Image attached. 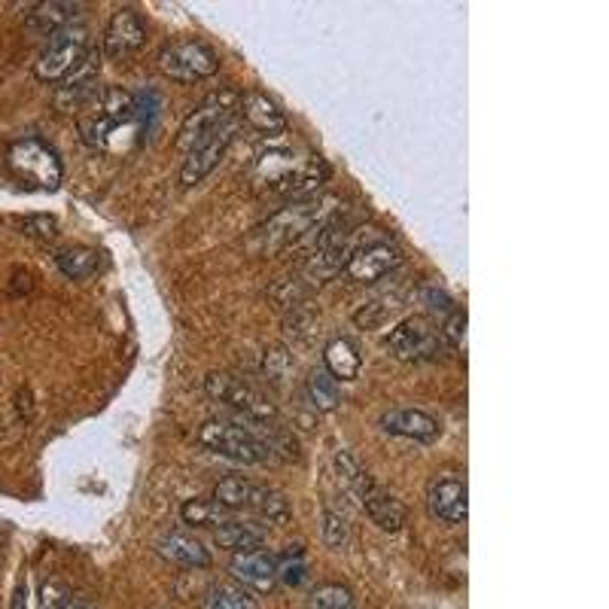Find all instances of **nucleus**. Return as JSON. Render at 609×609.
I'll use <instances>...</instances> for the list:
<instances>
[{
    "mask_svg": "<svg viewBox=\"0 0 609 609\" xmlns=\"http://www.w3.org/2000/svg\"><path fill=\"white\" fill-rule=\"evenodd\" d=\"M329 177V168L320 156L314 153H298L290 147H271L262 150L254 165V186L269 192V196H293V199H312L324 180Z\"/></svg>",
    "mask_w": 609,
    "mask_h": 609,
    "instance_id": "f257e3e1",
    "label": "nucleus"
},
{
    "mask_svg": "<svg viewBox=\"0 0 609 609\" xmlns=\"http://www.w3.org/2000/svg\"><path fill=\"white\" fill-rule=\"evenodd\" d=\"M332 213H336V199H326V196L293 201V204H286L278 213H271L269 220L256 229V250L259 254L286 250L290 244H298L302 238H308V235H317Z\"/></svg>",
    "mask_w": 609,
    "mask_h": 609,
    "instance_id": "f03ea898",
    "label": "nucleus"
},
{
    "mask_svg": "<svg viewBox=\"0 0 609 609\" xmlns=\"http://www.w3.org/2000/svg\"><path fill=\"white\" fill-rule=\"evenodd\" d=\"M269 424H254L250 426L238 424V421H226V418H213L208 424L199 426L196 442L204 452L229 457L235 464H266L278 452V442L266 440L262 430Z\"/></svg>",
    "mask_w": 609,
    "mask_h": 609,
    "instance_id": "7ed1b4c3",
    "label": "nucleus"
},
{
    "mask_svg": "<svg viewBox=\"0 0 609 609\" xmlns=\"http://www.w3.org/2000/svg\"><path fill=\"white\" fill-rule=\"evenodd\" d=\"M138 104L126 89H101L98 101L92 104V114L80 116V134L95 150H114L116 138H126L138 131Z\"/></svg>",
    "mask_w": 609,
    "mask_h": 609,
    "instance_id": "20e7f679",
    "label": "nucleus"
},
{
    "mask_svg": "<svg viewBox=\"0 0 609 609\" xmlns=\"http://www.w3.org/2000/svg\"><path fill=\"white\" fill-rule=\"evenodd\" d=\"M213 503L223 506L226 512H250V515H259L266 522H278V525L290 522V515H293L281 491H274L269 484L250 482L244 476H229L216 484Z\"/></svg>",
    "mask_w": 609,
    "mask_h": 609,
    "instance_id": "39448f33",
    "label": "nucleus"
},
{
    "mask_svg": "<svg viewBox=\"0 0 609 609\" xmlns=\"http://www.w3.org/2000/svg\"><path fill=\"white\" fill-rule=\"evenodd\" d=\"M85 56H89V31L83 25H68L49 34V40L34 61V77L40 83L58 85L68 73L80 68Z\"/></svg>",
    "mask_w": 609,
    "mask_h": 609,
    "instance_id": "423d86ee",
    "label": "nucleus"
},
{
    "mask_svg": "<svg viewBox=\"0 0 609 609\" xmlns=\"http://www.w3.org/2000/svg\"><path fill=\"white\" fill-rule=\"evenodd\" d=\"M7 165L22 184L37 186V189H58L61 184V159L58 153L40 138H22L7 150Z\"/></svg>",
    "mask_w": 609,
    "mask_h": 609,
    "instance_id": "0eeeda50",
    "label": "nucleus"
},
{
    "mask_svg": "<svg viewBox=\"0 0 609 609\" xmlns=\"http://www.w3.org/2000/svg\"><path fill=\"white\" fill-rule=\"evenodd\" d=\"M159 71L174 83H201L220 71V56L201 40H174L159 52Z\"/></svg>",
    "mask_w": 609,
    "mask_h": 609,
    "instance_id": "6e6552de",
    "label": "nucleus"
},
{
    "mask_svg": "<svg viewBox=\"0 0 609 609\" xmlns=\"http://www.w3.org/2000/svg\"><path fill=\"white\" fill-rule=\"evenodd\" d=\"M204 390H208V397L223 402L229 409H235L247 421H254V424H274L278 421V406L266 394H259L256 387L242 382V378L213 372V375L204 378Z\"/></svg>",
    "mask_w": 609,
    "mask_h": 609,
    "instance_id": "1a4fd4ad",
    "label": "nucleus"
},
{
    "mask_svg": "<svg viewBox=\"0 0 609 609\" xmlns=\"http://www.w3.org/2000/svg\"><path fill=\"white\" fill-rule=\"evenodd\" d=\"M384 348L390 356H397L402 363H424V360H440L448 344L442 339L436 326L424 320V317H409L399 326L390 329V336L384 339Z\"/></svg>",
    "mask_w": 609,
    "mask_h": 609,
    "instance_id": "9d476101",
    "label": "nucleus"
},
{
    "mask_svg": "<svg viewBox=\"0 0 609 609\" xmlns=\"http://www.w3.org/2000/svg\"><path fill=\"white\" fill-rule=\"evenodd\" d=\"M238 104H242V95L235 89H220L208 98L201 101L199 107L192 114L186 116L184 126H180V134H177V147L180 150H189L196 147L204 138H211L216 128H223L226 122H232L238 116Z\"/></svg>",
    "mask_w": 609,
    "mask_h": 609,
    "instance_id": "9b49d317",
    "label": "nucleus"
},
{
    "mask_svg": "<svg viewBox=\"0 0 609 609\" xmlns=\"http://www.w3.org/2000/svg\"><path fill=\"white\" fill-rule=\"evenodd\" d=\"M238 131H242V116H235L232 122H226L223 128H216L211 138H204L199 141L196 147H189L186 150V159L184 165H180V184L184 186H199L208 174H211L223 156L229 153V147L235 143L238 138Z\"/></svg>",
    "mask_w": 609,
    "mask_h": 609,
    "instance_id": "f8f14e48",
    "label": "nucleus"
},
{
    "mask_svg": "<svg viewBox=\"0 0 609 609\" xmlns=\"http://www.w3.org/2000/svg\"><path fill=\"white\" fill-rule=\"evenodd\" d=\"M98 71H101V52L92 49L89 56L80 61V68L71 71L61 83L56 85V107L61 114H83L89 110L101 95V83H98Z\"/></svg>",
    "mask_w": 609,
    "mask_h": 609,
    "instance_id": "ddd939ff",
    "label": "nucleus"
},
{
    "mask_svg": "<svg viewBox=\"0 0 609 609\" xmlns=\"http://www.w3.org/2000/svg\"><path fill=\"white\" fill-rule=\"evenodd\" d=\"M399 266H402V254H399L397 244L378 238V242L360 244L351 250L348 262H344V274L356 284H375Z\"/></svg>",
    "mask_w": 609,
    "mask_h": 609,
    "instance_id": "4468645a",
    "label": "nucleus"
},
{
    "mask_svg": "<svg viewBox=\"0 0 609 609\" xmlns=\"http://www.w3.org/2000/svg\"><path fill=\"white\" fill-rule=\"evenodd\" d=\"M426 510L433 518H440L445 525H460L469 515V491L467 479H460L457 472L436 476L426 488Z\"/></svg>",
    "mask_w": 609,
    "mask_h": 609,
    "instance_id": "2eb2a0df",
    "label": "nucleus"
},
{
    "mask_svg": "<svg viewBox=\"0 0 609 609\" xmlns=\"http://www.w3.org/2000/svg\"><path fill=\"white\" fill-rule=\"evenodd\" d=\"M147 43V25L141 13H134L131 7H122L110 15V25L104 31V52L114 61H126Z\"/></svg>",
    "mask_w": 609,
    "mask_h": 609,
    "instance_id": "dca6fc26",
    "label": "nucleus"
},
{
    "mask_svg": "<svg viewBox=\"0 0 609 609\" xmlns=\"http://www.w3.org/2000/svg\"><path fill=\"white\" fill-rule=\"evenodd\" d=\"M232 576L242 582V588H250L256 595H271L278 588V573H274V554L269 552H247L232 558Z\"/></svg>",
    "mask_w": 609,
    "mask_h": 609,
    "instance_id": "f3484780",
    "label": "nucleus"
},
{
    "mask_svg": "<svg viewBox=\"0 0 609 609\" xmlns=\"http://www.w3.org/2000/svg\"><path fill=\"white\" fill-rule=\"evenodd\" d=\"M382 430L394 433V436H406V440L418 442H436L442 436V424L421 409H390L382 414Z\"/></svg>",
    "mask_w": 609,
    "mask_h": 609,
    "instance_id": "a211bd4d",
    "label": "nucleus"
},
{
    "mask_svg": "<svg viewBox=\"0 0 609 609\" xmlns=\"http://www.w3.org/2000/svg\"><path fill=\"white\" fill-rule=\"evenodd\" d=\"M238 116H242L247 126L256 128L259 134H266V138H281L286 131L284 110L266 92H247V95H242Z\"/></svg>",
    "mask_w": 609,
    "mask_h": 609,
    "instance_id": "6ab92c4d",
    "label": "nucleus"
},
{
    "mask_svg": "<svg viewBox=\"0 0 609 609\" xmlns=\"http://www.w3.org/2000/svg\"><path fill=\"white\" fill-rule=\"evenodd\" d=\"M356 503H360V506L366 510L368 518L382 527V530H387V534H399L402 525H406V506H402L394 494H387L382 484L368 482L366 491L360 494Z\"/></svg>",
    "mask_w": 609,
    "mask_h": 609,
    "instance_id": "aec40b11",
    "label": "nucleus"
},
{
    "mask_svg": "<svg viewBox=\"0 0 609 609\" xmlns=\"http://www.w3.org/2000/svg\"><path fill=\"white\" fill-rule=\"evenodd\" d=\"M156 552L171 561V564H177V567H186V570H204L211 567V552L201 546L199 539L186 537V534H168V537H162L156 542Z\"/></svg>",
    "mask_w": 609,
    "mask_h": 609,
    "instance_id": "412c9836",
    "label": "nucleus"
},
{
    "mask_svg": "<svg viewBox=\"0 0 609 609\" xmlns=\"http://www.w3.org/2000/svg\"><path fill=\"white\" fill-rule=\"evenodd\" d=\"M266 527H259L256 522H235V518H229L226 525L216 527V546L220 549H226L232 554H247V552H259L262 549V542H266Z\"/></svg>",
    "mask_w": 609,
    "mask_h": 609,
    "instance_id": "4be33fe9",
    "label": "nucleus"
},
{
    "mask_svg": "<svg viewBox=\"0 0 609 609\" xmlns=\"http://www.w3.org/2000/svg\"><path fill=\"white\" fill-rule=\"evenodd\" d=\"M324 368L336 382H354L363 368V356L348 339H332L324 351Z\"/></svg>",
    "mask_w": 609,
    "mask_h": 609,
    "instance_id": "5701e85b",
    "label": "nucleus"
},
{
    "mask_svg": "<svg viewBox=\"0 0 609 609\" xmlns=\"http://www.w3.org/2000/svg\"><path fill=\"white\" fill-rule=\"evenodd\" d=\"M80 10V3H61V0H49V3H37L28 13V28L49 37L56 31L73 25V15Z\"/></svg>",
    "mask_w": 609,
    "mask_h": 609,
    "instance_id": "b1692460",
    "label": "nucleus"
},
{
    "mask_svg": "<svg viewBox=\"0 0 609 609\" xmlns=\"http://www.w3.org/2000/svg\"><path fill=\"white\" fill-rule=\"evenodd\" d=\"M305 399L317 411H336L341 406V387L339 382L326 372L324 366L312 368V375L305 378Z\"/></svg>",
    "mask_w": 609,
    "mask_h": 609,
    "instance_id": "393cba45",
    "label": "nucleus"
},
{
    "mask_svg": "<svg viewBox=\"0 0 609 609\" xmlns=\"http://www.w3.org/2000/svg\"><path fill=\"white\" fill-rule=\"evenodd\" d=\"M56 262L65 278L83 281V278H92L98 271L101 254L92 247H65V250H58Z\"/></svg>",
    "mask_w": 609,
    "mask_h": 609,
    "instance_id": "a878e982",
    "label": "nucleus"
},
{
    "mask_svg": "<svg viewBox=\"0 0 609 609\" xmlns=\"http://www.w3.org/2000/svg\"><path fill=\"white\" fill-rule=\"evenodd\" d=\"M332 467H336V476H339L341 488L348 491V494L360 500V494L366 491V484L372 482V476H368L366 469L356 464V457L351 452H336V460H332Z\"/></svg>",
    "mask_w": 609,
    "mask_h": 609,
    "instance_id": "bb28decb",
    "label": "nucleus"
},
{
    "mask_svg": "<svg viewBox=\"0 0 609 609\" xmlns=\"http://www.w3.org/2000/svg\"><path fill=\"white\" fill-rule=\"evenodd\" d=\"M201 609H259L256 597H250L247 588L242 585H213L211 592L204 595V607Z\"/></svg>",
    "mask_w": 609,
    "mask_h": 609,
    "instance_id": "cd10ccee",
    "label": "nucleus"
},
{
    "mask_svg": "<svg viewBox=\"0 0 609 609\" xmlns=\"http://www.w3.org/2000/svg\"><path fill=\"white\" fill-rule=\"evenodd\" d=\"M180 515H184L186 525L192 527H220L226 525L229 518H232V512H226L223 506H216L213 500H186L184 506H180Z\"/></svg>",
    "mask_w": 609,
    "mask_h": 609,
    "instance_id": "c85d7f7f",
    "label": "nucleus"
},
{
    "mask_svg": "<svg viewBox=\"0 0 609 609\" xmlns=\"http://www.w3.org/2000/svg\"><path fill=\"white\" fill-rule=\"evenodd\" d=\"M402 308V298H399V293H387V296H378V298H372V302H366L360 312L354 314V324L356 326H363V329H375V326H382V324H387L394 314Z\"/></svg>",
    "mask_w": 609,
    "mask_h": 609,
    "instance_id": "c756f323",
    "label": "nucleus"
},
{
    "mask_svg": "<svg viewBox=\"0 0 609 609\" xmlns=\"http://www.w3.org/2000/svg\"><path fill=\"white\" fill-rule=\"evenodd\" d=\"M274 573H278V582H284L290 588H298L302 582L308 579V561H305V552L298 546H290L284 554L274 558Z\"/></svg>",
    "mask_w": 609,
    "mask_h": 609,
    "instance_id": "7c9ffc66",
    "label": "nucleus"
},
{
    "mask_svg": "<svg viewBox=\"0 0 609 609\" xmlns=\"http://www.w3.org/2000/svg\"><path fill=\"white\" fill-rule=\"evenodd\" d=\"M305 609H356V600L351 595V588L329 582V585L314 588V595L308 597V607Z\"/></svg>",
    "mask_w": 609,
    "mask_h": 609,
    "instance_id": "2f4dec72",
    "label": "nucleus"
},
{
    "mask_svg": "<svg viewBox=\"0 0 609 609\" xmlns=\"http://www.w3.org/2000/svg\"><path fill=\"white\" fill-rule=\"evenodd\" d=\"M320 534H324V542L329 549H344L348 539H351V527H348V518L336 510H324V518H320Z\"/></svg>",
    "mask_w": 609,
    "mask_h": 609,
    "instance_id": "473e14b6",
    "label": "nucleus"
},
{
    "mask_svg": "<svg viewBox=\"0 0 609 609\" xmlns=\"http://www.w3.org/2000/svg\"><path fill=\"white\" fill-rule=\"evenodd\" d=\"M440 332L448 348L460 351V354H467V312L448 314V320H445V326H442Z\"/></svg>",
    "mask_w": 609,
    "mask_h": 609,
    "instance_id": "72a5a7b5",
    "label": "nucleus"
},
{
    "mask_svg": "<svg viewBox=\"0 0 609 609\" xmlns=\"http://www.w3.org/2000/svg\"><path fill=\"white\" fill-rule=\"evenodd\" d=\"M68 600H71V592H68L61 582H56V579L43 582L40 609H65L68 607Z\"/></svg>",
    "mask_w": 609,
    "mask_h": 609,
    "instance_id": "f704fd0d",
    "label": "nucleus"
},
{
    "mask_svg": "<svg viewBox=\"0 0 609 609\" xmlns=\"http://www.w3.org/2000/svg\"><path fill=\"white\" fill-rule=\"evenodd\" d=\"M25 235H31V238H40V242H49V238H56L58 235V223L52 220V216H31V220H25Z\"/></svg>",
    "mask_w": 609,
    "mask_h": 609,
    "instance_id": "c9c22d12",
    "label": "nucleus"
},
{
    "mask_svg": "<svg viewBox=\"0 0 609 609\" xmlns=\"http://www.w3.org/2000/svg\"><path fill=\"white\" fill-rule=\"evenodd\" d=\"M426 302H430V308H433V312H445V314L454 312L452 298L445 296V293H440V290H430V293H426Z\"/></svg>",
    "mask_w": 609,
    "mask_h": 609,
    "instance_id": "e433bc0d",
    "label": "nucleus"
},
{
    "mask_svg": "<svg viewBox=\"0 0 609 609\" xmlns=\"http://www.w3.org/2000/svg\"><path fill=\"white\" fill-rule=\"evenodd\" d=\"M25 597H28V588H25V585H19L13 595V609H28V600H25Z\"/></svg>",
    "mask_w": 609,
    "mask_h": 609,
    "instance_id": "4c0bfd02",
    "label": "nucleus"
},
{
    "mask_svg": "<svg viewBox=\"0 0 609 609\" xmlns=\"http://www.w3.org/2000/svg\"><path fill=\"white\" fill-rule=\"evenodd\" d=\"M65 609H92V607H89L85 600H80V597L71 595V600H68V607H65Z\"/></svg>",
    "mask_w": 609,
    "mask_h": 609,
    "instance_id": "58836bf2",
    "label": "nucleus"
}]
</instances>
